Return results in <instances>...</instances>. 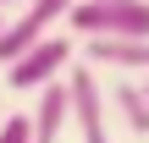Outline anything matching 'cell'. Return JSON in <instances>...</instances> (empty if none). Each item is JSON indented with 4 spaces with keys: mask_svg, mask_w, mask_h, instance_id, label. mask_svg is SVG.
Masks as SVG:
<instances>
[{
    "mask_svg": "<svg viewBox=\"0 0 149 143\" xmlns=\"http://www.w3.org/2000/svg\"><path fill=\"white\" fill-rule=\"evenodd\" d=\"M0 143H33V121L28 116H6L0 121Z\"/></svg>",
    "mask_w": 149,
    "mask_h": 143,
    "instance_id": "ba28073f",
    "label": "cell"
},
{
    "mask_svg": "<svg viewBox=\"0 0 149 143\" xmlns=\"http://www.w3.org/2000/svg\"><path fill=\"white\" fill-rule=\"evenodd\" d=\"M105 105L122 116V127H127V132L149 138V94H144V83H133V77H116V83H111V94H105Z\"/></svg>",
    "mask_w": 149,
    "mask_h": 143,
    "instance_id": "52a82bcc",
    "label": "cell"
},
{
    "mask_svg": "<svg viewBox=\"0 0 149 143\" xmlns=\"http://www.w3.org/2000/svg\"><path fill=\"white\" fill-rule=\"evenodd\" d=\"M6 6H22V0H0V11H6Z\"/></svg>",
    "mask_w": 149,
    "mask_h": 143,
    "instance_id": "9c48e42d",
    "label": "cell"
},
{
    "mask_svg": "<svg viewBox=\"0 0 149 143\" xmlns=\"http://www.w3.org/2000/svg\"><path fill=\"white\" fill-rule=\"evenodd\" d=\"M72 66V39L66 33H50V39H39V44H28L11 66H6V88H17V94H39L44 83H55L61 72Z\"/></svg>",
    "mask_w": 149,
    "mask_h": 143,
    "instance_id": "7a4b0ae2",
    "label": "cell"
},
{
    "mask_svg": "<svg viewBox=\"0 0 149 143\" xmlns=\"http://www.w3.org/2000/svg\"><path fill=\"white\" fill-rule=\"evenodd\" d=\"M72 6H77V0H22V17L0 28V66H11L28 44L50 39V28H61Z\"/></svg>",
    "mask_w": 149,
    "mask_h": 143,
    "instance_id": "3957f363",
    "label": "cell"
},
{
    "mask_svg": "<svg viewBox=\"0 0 149 143\" xmlns=\"http://www.w3.org/2000/svg\"><path fill=\"white\" fill-rule=\"evenodd\" d=\"M83 55L100 72H149V39H83Z\"/></svg>",
    "mask_w": 149,
    "mask_h": 143,
    "instance_id": "5b68a950",
    "label": "cell"
},
{
    "mask_svg": "<svg viewBox=\"0 0 149 143\" xmlns=\"http://www.w3.org/2000/svg\"><path fill=\"white\" fill-rule=\"evenodd\" d=\"M66 94H72L77 138H83V143H111V105H105V83H100V72H94V66H72Z\"/></svg>",
    "mask_w": 149,
    "mask_h": 143,
    "instance_id": "277c9868",
    "label": "cell"
},
{
    "mask_svg": "<svg viewBox=\"0 0 149 143\" xmlns=\"http://www.w3.org/2000/svg\"><path fill=\"white\" fill-rule=\"evenodd\" d=\"M33 143H61L66 132V121H72V94H66V83L55 77V83H44L39 88V105H33Z\"/></svg>",
    "mask_w": 149,
    "mask_h": 143,
    "instance_id": "8992f818",
    "label": "cell"
},
{
    "mask_svg": "<svg viewBox=\"0 0 149 143\" xmlns=\"http://www.w3.org/2000/svg\"><path fill=\"white\" fill-rule=\"evenodd\" d=\"M66 28L77 39H149V0H77Z\"/></svg>",
    "mask_w": 149,
    "mask_h": 143,
    "instance_id": "6da1fadb",
    "label": "cell"
}]
</instances>
